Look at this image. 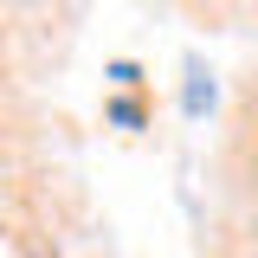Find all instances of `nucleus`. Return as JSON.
<instances>
[{"mask_svg":"<svg viewBox=\"0 0 258 258\" xmlns=\"http://www.w3.org/2000/svg\"><path fill=\"white\" fill-rule=\"evenodd\" d=\"M213 258H258V64L226 110L213 161Z\"/></svg>","mask_w":258,"mask_h":258,"instance_id":"f257e3e1","label":"nucleus"},{"mask_svg":"<svg viewBox=\"0 0 258 258\" xmlns=\"http://www.w3.org/2000/svg\"><path fill=\"white\" fill-rule=\"evenodd\" d=\"M149 84H136V91H110L103 97V123L110 129H123V136H136V129H149Z\"/></svg>","mask_w":258,"mask_h":258,"instance_id":"f03ea898","label":"nucleus"}]
</instances>
